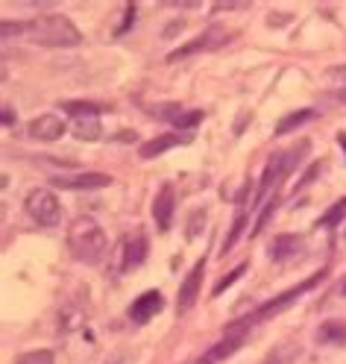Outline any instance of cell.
I'll use <instances>...</instances> for the list:
<instances>
[{
    "instance_id": "cell-1",
    "label": "cell",
    "mask_w": 346,
    "mask_h": 364,
    "mask_svg": "<svg viewBox=\"0 0 346 364\" xmlns=\"http://www.w3.org/2000/svg\"><path fill=\"white\" fill-rule=\"evenodd\" d=\"M106 247H109V238L94 218L80 215L71 220V226H67V250H71V256L77 262L97 264L106 256Z\"/></svg>"
},
{
    "instance_id": "cell-2",
    "label": "cell",
    "mask_w": 346,
    "mask_h": 364,
    "mask_svg": "<svg viewBox=\"0 0 346 364\" xmlns=\"http://www.w3.org/2000/svg\"><path fill=\"white\" fill-rule=\"evenodd\" d=\"M27 38L44 44V48H77L82 41V33L65 15H41L27 24Z\"/></svg>"
},
{
    "instance_id": "cell-3",
    "label": "cell",
    "mask_w": 346,
    "mask_h": 364,
    "mask_svg": "<svg viewBox=\"0 0 346 364\" xmlns=\"http://www.w3.org/2000/svg\"><path fill=\"white\" fill-rule=\"evenodd\" d=\"M24 206H27L30 218H33L38 226H48V230L62 220V206H59L56 194L48 191V188H36V191H30L27 200H24Z\"/></svg>"
},
{
    "instance_id": "cell-4",
    "label": "cell",
    "mask_w": 346,
    "mask_h": 364,
    "mask_svg": "<svg viewBox=\"0 0 346 364\" xmlns=\"http://www.w3.org/2000/svg\"><path fill=\"white\" fill-rule=\"evenodd\" d=\"M229 41H232V33H229L226 27H220V24H209L202 36H197L194 41H188L185 48L173 50L168 59H171V62H176V59H185V56L200 53V50H217V48H226Z\"/></svg>"
},
{
    "instance_id": "cell-5",
    "label": "cell",
    "mask_w": 346,
    "mask_h": 364,
    "mask_svg": "<svg viewBox=\"0 0 346 364\" xmlns=\"http://www.w3.org/2000/svg\"><path fill=\"white\" fill-rule=\"evenodd\" d=\"M323 277H326V270H320V273H314V277H308V279H306L303 285H296V288H288L285 294H279V297H273L270 303H264V306H261L259 311H252V314H256V317H259V323H261V321H267V317H273V314L285 311V309H288V306H291L293 300H299V297H303L306 291H311V288H314V285H317V282H320Z\"/></svg>"
},
{
    "instance_id": "cell-6",
    "label": "cell",
    "mask_w": 346,
    "mask_h": 364,
    "mask_svg": "<svg viewBox=\"0 0 346 364\" xmlns=\"http://www.w3.org/2000/svg\"><path fill=\"white\" fill-rule=\"evenodd\" d=\"M50 182L56 188H65V191H97V188H109L112 186V176L109 173H97V171H85V173L53 176Z\"/></svg>"
},
{
    "instance_id": "cell-7",
    "label": "cell",
    "mask_w": 346,
    "mask_h": 364,
    "mask_svg": "<svg viewBox=\"0 0 346 364\" xmlns=\"http://www.w3.org/2000/svg\"><path fill=\"white\" fill-rule=\"evenodd\" d=\"M202 273H205V259H200V262L188 270V277L182 279L179 297H176V309H179V311H191V309H194L197 294H200V285H202Z\"/></svg>"
},
{
    "instance_id": "cell-8",
    "label": "cell",
    "mask_w": 346,
    "mask_h": 364,
    "mask_svg": "<svg viewBox=\"0 0 346 364\" xmlns=\"http://www.w3.org/2000/svg\"><path fill=\"white\" fill-rule=\"evenodd\" d=\"M161 306H165V297H161L158 291H144L141 297H135L132 306H129V321L132 323H150L153 317L161 311Z\"/></svg>"
},
{
    "instance_id": "cell-9",
    "label": "cell",
    "mask_w": 346,
    "mask_h": 364,
    "mask_svg": "<svg viewBox=\"0 0 346 364\" xmlns=\"http://www.w3.org/2000/svg\"><path fill=\"white\" fill-rule=\"evenodd\" d=\"M147 235L144 232H135V235H126L124 244H121V267L124 270H135V267H141L144 259H147Z\"/></svg>"
},
{
    "instance_id": "cell-10",
    "label": "cell",
    "mask_w": 346,
    "mask_h": 364,
    "mask_svg": "<svg viewBox=\"0 0 346 364\" xmlns=\"http://www.w3.org/2000/svg\"><path fill=\"white\" fill-rule=\"evenodd\" d=\"M27 132H30L33 141H56L65 135V121L59 115H53V112H44V115H38L27 127Z\"/></svg>"
},
{
    "instance_id": "cell-11",
    "label": "cell",
    "mask_w": 346,
    "mask_h": 364,
    "mask_svg": "<svg viewBox=\"0 0 346 364\" xmlns=\"http://www.w3.org/2000/svg\"><path fill=\"white\" fill-rule=\"evenodd\" d=\"M173 209H176V194L171 186H161L156 200H153V220L161 232H168L171 230V223H173Z\"/></svg>"
},
{
    "instance_id": "cell-12",
    "label": "cell",
    "mask_w": 346,
    "mask_h": 364,
    "mask_svg": "<svg viewBox=\"0 0 346 364\" xmlns=\"http://www.w3.org/2000/svg\"><path fill=\"white\" fill-rule=\"evenodd\" d=\"M306 253V241L299 235H291V232H282L270 241V256L273 262H291V259H299Z\"/></svg>"
},
{
    "instance_id": "cell-13",
    "label": "cell",
    "mask_w": 346,
    "mask_h": 364,
    "mask_svg": "<svg viewBox=\"0 0 346 364\" xmlns=\"http://www.w3.org/2000/svg\"><path fill=\"white\" fill-rule=\"evenodd\" d=\"M188 139L185 135H179V132H165V135H156L153 141H144L141 144V159H156V156H161V153H168V150H173V147H179V144H185Z\"/></svg>"
},
{
    "instance_id": "cell-14",
    "label": "cell",
    "mask_w": 346,
    "mask_h": 364,
    "mask_svg": "<svg viewBox=\"0 0 346 364\" xmlns=\"http://www.w3.org/2000/svg\"><path fill=\"white\" fill-rule=\"evenodd\" d=\"M100 118L97 115H85V118H74V135L80 141H97L100 139Z\"/></svg>"
},
{
    "instance_id": "cell-15",
    "label": "cell",
    "mask_w": 346,
    "mask_h": 364,
    "mask_svg": "<svg viewBox=\"0 0 346 364\" xmlns=\"http://www.w3.org/2000/svg\"><path fill=\"white\" fill-rule=\"evenodd\" d=\"M296 355H299V344H296V341H282V344H276L267 353V358L261 364H293Z\"/></svg>"
},
{
    "instance_id": "cell-16",
    "label": "cell",
    "mask_w": 346,
    "mask_h": 364,
    "mask_svg": "<svg viewBox=\"0 0 346 364\" xmlns=\"http://www.w3.org/2000/svg\"><path fill=\"white\" fill-rule=\"evenodd\" d=\"M317 341L320 344H343L346 341V323L340 321H329L317 329Z\"/></svg>"
},
{
    "instance_id": "cell-17",
    "label": "cell",
    "mask_w": 346,
    "mask_h": 364,
    "mask_svg": "<svg viewBox=\"0 0 346 364\" xmlns=\"http://www.w3.org/2000/svg\"><path fill=\"white\" fill-rule=\"evenodd\" d=\"M311 118H314V109H299V112H291V115H285L279 124H276V135H288L291 129L308 124Z\"/></svg>"
},
{
    "instance_id": "cell-18",
    "label": "cell",
    "mask_w": 346,
    "mask_h": 364,
    "mask_svg": "<svg viewBox=\"0 0 346 364\" xmlns=\"http://www.w3.org/2000/svg\"><path fill=\"white\" fill-rule=\"evenodd\" d=\"M62 112H67V115H74V118H85V115H97L100 106L97 103H88V100H65L59 103Z\"/></svg>"
},
{
    "instance_id": "cell-19",
    "label": "cell",
    "mask_w": 346,
    "mask_h": 364,
    "mask_svg": "<svg viewBox=\"0 0 346 364\" xmlns=\"http://www.w3.org/2000/svg\"><path fill=\"white\" fill-rule=\"evenodd\" d=\"M244 220H247V212H238V218H235V223H232V230H229V238H226L223 247H220V253H223V256L238 244V238H241V232H244Z\"/></svg>"
},
{
    "instance_id": "cell-20",
    "label": "cell",
    "mask_w": 346,
    "mask_h": 364,
    "mask_svg": "<svg viewBox=\"0 0 346 364\" xmlns=\"http://www.w3.org/2000/svg\"><path fill=\"white\" fill-rule=\"evenodd\" d=\"M15 364H53V353L50 350H33V353H21L15 358Z\"/></svg>"
},
{
    "instance_id": "cell-21",
    "label": "cell",
    "mask_w": 346,
    "mask_h": 364,
    "mask_svg": "<svg viewBox=\"0 0 346 364\" xmlns=\"http://www.w3.org/2000/svg\"><path fill=\"white\" fill-rule=\"evenodd\" d=\"M276 203H279V200H276V194H273V197H270V200L264 203V209H261V215H259L256 226H252V235H249V238H256V235H259V232L264 230V223H267V220L273 218V212H276Z\"/></svg>"
},
{
    "instance_id": "cell-22",
    "label": "cell",
    "mask_w": 346,
    "mask_h": 364,
    "mask_svg": "<svg viewBox=\"0 0 346 364\" xmlns=\"http://www.w3.org/2000/svg\"><path fill=\"white\" fill-rule=\"evenodd\" d=\"M346 215V200H340V203H335V206L326 212V215H323L320 220H317V226H335L340 218Z\"/></svg>"
},
{
    "instance_id": "cell-23",
    "label": "cell",
    "mask_w": 346,
    "mask_h": 364,
    "mask_svg": "<svg viewBox=\"0 0 346 364\" xmlns=\"http://www.w3.org/2000/svg\"><path fill=\"white\" fill-rule=\"evenodd\" d=\"M244 273H247V262H244V264H238V267H235L232 273H229V277H223V279H220V282L215 285V291H212V294H215V297H220V294H223V291H226L229 285H232L235 279H241Z\"/></svg>"
},
{
    "instance_id": "cell-24",
    "label": "cell",
    "mask_w": 346,
    "mask_h": 364,
    "mask_svg": "<svg viewBox=\"0 0 346 364\" xmlns=\"http://www.w3.org/2000/svg\"><path fill=\"white\" fill-rule=\"evenodd\" d=\"M0 36H4V44H9L12 36H27V24H18V21H4V24H0Z\"/></svg>"
},
{
    "instance_id": "cell-25",
    "label": "cell",
    "mask_w": 346,
    "mask_h": 364,
    "mask_svg": "<svg viewBox=\"0 0 346 364\" xmlns=\"http://www.w3.org/2000/svg\"><path fill=\"white\" fill-rule=\"evenodd\" d=\"M202 118H205L202 112H182V115H179V118H176L173 124H176L179 129H185V127H197V124H200Z\"/></svg>"
},
{
    "instance_id": "cell-26",
    "label": "cell",
    "mask_w": 346,
    "mask_h": 364,
    "mask_svg": "<svg viewBox=\"0 0 346 364\" xmlns=\"http://www.w3.org/2000/svg\"><path fill=\"white\" fill-rule=\"evenodd\" d=\"M200 226H205V209H197L191 223H188V238H197L200 235Z\"/></svg>"
},
{
    "instance_id": "cell-27",
    "label": "cell",
    "mask_w": 346,
    "mask_h": 364,
    "mask_svg": "<svg viewBox=\"0 0 346 364\" xmlns=\"http://www.w3.org/2000/svg\"><path fill=\"white\" fill-rule=\"evenodd\" d=\"M329 80H332L335 85L346 88V65H335V68H329Z\"/></svg>"
},
{
    "instance_id": "cell-28",
    "label": "cell",
    "mask_w": 346,
    "mask_h": 364,
    "mask_svg": "<svg viewBox=\"0 0 346 364\" xmlns=\"http://www.w3.org/2000/svg\"><path fill=\"white\" fill-rule=\"evenodd\" d=\"M132 21H135V6L129 4V6H126V12H124V21H121V27L114 30V36H124V33H126V30L132 27Z\"/></svg>"
},
{
    "instance_id": "cell-29",
    "label": "cell",
    "mask_w": 346,
    "mask_h": 364,
    "mask_svg": "<svg viewBox=\"0 0 346 364\" xmlns=\"http://www.w3.org/2000/svg\"><path fill=\"white\" fill-rule=\"evenodd\" d=\"M106 364H132V353H126V350H114V353L106 358Z\"/></svg>"
},
{
    "instance_id": "cell-30",
    "label": "cell",
    "mask_w": 346,
    "mask_h": 364,
    "mask_svg": "<svg viewBox=\"0 0 346 364\" xmlns=\"http://www.w3.org/2000/svg\"><path fill=\"white\" fill-rule=\"evenodd\" d=\"M320 168H323V165H320V162H314V165H311V171H308L303 179H299V188H303V186H308V182H311V179L320 173Z\"/></svg>"
},
{
    "instance_id": "cell-31",
    "label": "cell",
    "mask_w": 346,
    "mask_h": 364,
    "mask_svg": "<svg viewBox=\"0 0 346 364\" xmlns=\"http://www.w3.org/2000/svg\"><path fill=\"white\" fill-rule=\"evenodd\" d=\"M4 124H6V127H12V124H15V118H12V109H4Z\"/></svg>"
},
{
    "instance_id": "cell-32",
    "label": "cell",
    "mask_w": 346,
    "mask_h": 364,
    "mask_svg": "<svg viewBox=\"0 0 346 364\" xmlns=\"http://www.w3.org/2000/svg\"><path fill=\"white\" fill-rule=\"evenodd\" d=\"M337 144H340V150L346 153V132H340V135H337Z\"/></svg>"
},
{
    "instance_id": "cell-33",
    "label": "cell",
    "mask_w": 346,
    "mask_h": 364,
    "mask_svg": "<svg viewBox=\"0 0 346 364\" xmlns=\"http://www.w3.org/2000/svg\"><path fill=\"white\" fill-rule=\"evenodd\" d=\"M340 294H343V297H346V279H343V285H340Z\"/></svg>"
},
{
    "instance_id": "cell-34",
    "label": "cell",
    "mask_w": 346,
    "mask_h": 364,
    "mask_svg": "<svg viewBox=\"0 0 346 364\" xmlns=\"http://www.w3.org/2000/svg\"><path fill=\"white\" fill-rule=\"evenodd\" d=\"M188 364H205V361H202V358H197V361H188Z\"/></svg>"
},
{
    "instance_id": "cell-35",
    "label": "cell",
    "mask_w": 346,
    "mask_h": 364,
    "mask_svg": "<svg viewBox=\"0 0 346 364\" xmlns=\"http://www.w3.org/2000/svg\"><path fill=\"white\" fill-rule=\"evenodd\" d=\"M340 97H343V100H346V91H343V95H340Z\"/></svg>"
}]
</instances>
